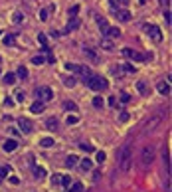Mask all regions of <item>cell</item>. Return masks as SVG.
<instances>
[{
  "mask_svg": "<svg viewBox=\"0 0 172 192\" xmlns=\"http://www.w3.org/2000/svg\"><path fill=\"white\" fill-rule=\"evenodd\" d=\"M79 167H81L83 170H91V167H93V162H91L89 158H83V161L79 162Z\"/></svg>",
  "mask_w": 172,
  "mask_h": 192,
  "instance_id": "obj_23",
  "label": "cell"
},
{
  "mask_svg": "<svg viewBox=\"0 0 172 192\" xmlns=\"http://www.w3.org/2000/svg\"><path fill=\"white\" fill-rule=\"evenodd\" d=\"M34 176H36V178H44V176H46V170L42 168V167H36V168H34Z\"/></svg>",
  "mask_w": 172,
  "mask_h": 192,
  "instance_id": "obj_24",
  "label": "cell"
},
{
  "mask_svg": "<svg viewBox=\"0 0 172 192\" xmlns=\"http://www.w3.org/2000/svg\"><path fill=\"white\" fill-rule=\"evenodd\" d=\"M38 40H40V42H42V44H44V46H46V42H48L46 34H38Z\"/></svg>",
  "mask_w": 172,
  "mask_h": 192,
  "instance_id": "obj_47",
  "label": "cell"
},
{
  "mask_svg": "<svg viewBox=\"0 0 172 192\" xmlns=\"http://www.w3.org/2000/svg\"><path fill=\"white\" fill-rule=\"evenodd\" d=\"M14 95H16V101H18V103H24V99H26V93L24 91H16Z\"/></svg>",
  "mask_w": 172,
  "mask_h": 192,
  "instance_id": "obj_36",
  "label": "cell"
},
{
  "mask_svg": "<svg viewBox=\"0 0 172 192\" xmlns=\"http://www.w3.org/2000/svg\"><path fill=\"white\" fill-rule=\"evenodd\" d=\"M63 109H67V111H75V109H77V105H75L73 101H63Z\"/></svg>",
  "mask_w": 172,
  "mask_h": 192,
  "instance_id": "obj_27",
  "label": "cell"
},
{
  "mask_svg": "<svg viewBox=\"0 0 172 192\" xmlns=\"http://www.w3.org/2000/svg\"><path fill=\"white\" fill-rule=\"evenodd\" d=\"M156 89H158L160 95H170V83L168 81H158Z\"/></svg>",
  "mask_w": 172,
  "mask_h": 192,
  "instance_id": "obj_11",
  "label": "cell"
},
{
  "mask_svg": "<svg viewBox=\"0 0 172 192\" xmlns=\"http://www.w3.org/2000/svg\"><path fill=\"white\" fill-rule=\"evenodd\" d=\"M164 20H166V24H170V12H168V10L164 12Z\"/></svg>",
  "mask_w": 172,
  "mask_h": 192,
  "instance_id": "obj_50",
  "label": "cell"
},
{
  "mask_svg": "<svg viewBox=\"0 0 172 192\" xmlns=\"http://www.w3.org/2000/svg\"><path fill=\"white\" fill-rule=\"evenodd\" d=\"M44 62H46L44 56H34V57H32V63H34V66H42Z\"/></svg>",
  "mask_w": 172,
  "mask_h": 192,
  "instance_id": "obj_28",
  "label": "cell"
},
{
  "mask_svg": "<svg viewBox=\"0 0 172 192\" xmlns=\"http://www.w3.org/2000/svg\"><path fill=\"white\" fill-rule=\"evenodd\" d=\"M117 103H119L117 97H109V105H111V107H117Z\"/></svg>",
  "mask_w": 172,
  "mask_h": 192,
  "instance_id": "obj_48",
  "label": "cell"
},
{
  "mask_svg": "<svg viewBox=\"0 0 172 192\" xmlns=\"http://www.w3.org/2000/svg\"><path fill=\"white\" fill-rule=\"evenodd\" d=\"M113 71H115L117 75H123V73H135L137 69H135V66H131V63H123L121 67H115Z\"/></svg>",
  "mask_w": 172,
  "mask_h": 192,
  "instance_id": "obj_9",
  "label": "cell"
},
{
  "mask_svg": "<svg viewBox=\"0 0 172 192\" xmlns=\"http://www.w3.org/2000/svg\"><path fill=\"white\" fill-rule=\"evenodd\" d=\"M40 145H42V147H53V139H52V137H44V139L40 141Z\"/></svg>",
  "mask_w": 172,
  "mask_h": 192,
  "instance_id": "obj_26",
  "label": "cell"
},
{
  "mask_svg": "<svg viewBox=\"0 0 172 192\" xmlns=\"http://www.w3.org/2000/svg\"><path fill=\"white\" fill-rule=\"evenodd\" d=\"M105 158H107V157H105V153H103V151H99L97 154H95V161H97L99 164H101V162H103V161H105Z\"/></svg>",
  "mask_w": 172,
  "mask_h": 192,
  "instance_id": "obj_39",
  "label": "cell"
},
{
  "mask_svg": "<svg viewBox=\"0 0 172 192\" xmlns=\"http://www.w3.org/2000/svg\"><path fill=\"white\" fill-rule=\"evenodd\" d=\"M129 2H131V0H111V4H113V6H117V8H119V6H127Z\"/></svg>",
  "mask_w": 172,
  "mask_h": 192,
  "instance_id": "obj_29",
  "label": "cell"
},
{
  "mask_svg": "<svg viewBox=\"0 0 172 192\" xmlns=\"http://www.w3.org/2000/svg\"><path fill=\"white\" fill-rule=\"evenodd\" d=\"M81 151H85V153H93V145H89V143H81Z\"/></svg>",
  "mask_w": 172,
  "mask_h": 192,
  "instance_id": "obj_40",
  "label": "cell"
},
{
  "mask_svg": "<svg viewBox=\"0 0 172 192\" xmlns=\"http://www.w3.org/2000/svg\"><path fill=\"white\" fill-rule=\"evenodd\" d=\"M101 48H103L105 52H113L115 50V44H113L111 38H101Z\"/></svg>",
  "mask_w": 172,
  "mask_h": 192,
  "instance_id": "obj_13",
  "label": "cell"
},
{
  "mask_svg": "<svg viewBox=\"0 0 172 192\" xmlns=\"http://www.w3.org/2000/svg\"><path fill=\"white\" fill-rule=\"evenodd\" d=\"M77 12H79V6H77V4L69 8V16H71V18H75V14H77Z\"/></svg>",
  "mask_w": 172,
  "mask_h": 192,
  "instance_id": "obj_44",
  "label": "cell"
},
{
  "mask_svg": "<svg viewBox=\"0 0 172 192\" xmlns=\"http://www.w3.org/2000/svg\"><path fill=\"white\" fill-rule=\"evenodd\" d=\"M119 101H121V103H129V101H131V95H129V93H121Z\"/></svg>",
  "mask_w": 172,
  "mask_h": 192,
  "instance_id": "obj_43",
  "label": "cell"
},
{
  "mask_svg": "<svg viewBox=\"0 0 172 192\" xmlns=\"http://www.w3.org/2000/svg\"><path fill=\"white\" fill-rule=\"evenodd\" d=\"M137 89H138V93H141V95H148L150 93L148 85L144 83V81H137Z\"/></svg>",
  "mask_w": 172,
  "mask_h": 192,
  "instance_id": "obj_16",
  "label": "cell"
},
{
  "mask_svg": "<svg viewBox=\"0 0 172 192\" xmlns=\"http://www.w3.org/2000/svg\"><path fill=\"white\" fill-rule=\"evenodd\" d=\"M10 172V167H2V168H0V182H2V180L4 178H6V174Z\"/></svg>",
  "mask_w": 172,
  "mask_h": 192,
  "instance_id": "obj_31",
  "label": "cell"
},
{
  "mask_svg": "<svg viewBox=\"0 0 172 192\" xmlns=\"http://www.w3.org/2000/svg\"><path fill=\"white\" fill-rule=\"evenodd\" d=\"M129 117H131V115H129L127 111H123V113L119 115V121H121V123H125V121H129Z\"/></svg>",
  "mask_w": 172,
  "mask_h": 192,
  "instance_id": "obj_45",
  "label": "cell"
},
{
  "mask_svg": "<svg viewBox=\"0 0 172 192\" xmlns=\"http://www.w3.org/2000/svg\"><path fill=\"white\" fill-rule=\"evenodd\" d=\"M30 111H32L34 115H40L42 111H44V101H40V99L34 101V103H32V107H30Z\"/></svg>",
  "mask_w": 172,
  "mask_h": 192,
  "instance_id": "obj_12",
  "label": "cell"
},
{
  "mask_svg": "<svg viewBox=\"0 0 172 192\" xmlns=\"http://www.w3.org/2000/svg\"><path fill=\"white\" fill-rule=\"evenodd\" d=\"M77 67H79L77 63H69V62L66 63V69H67V71H73V73H77Z\"/></svg>",
  "mask_w": 172,
  "mask_h": 192,
  "instance_id": "obj_34",
  "label": "cell"
},
{
  "mask_svg": "<svg viewBox=\"0 0 172 192\" xmlns=\"http://www.w3.org/2000/svg\"><path fill=\"white\" fill-rule=\"evenodd\" d=\"M69 192H85V190H83V184H81V182H75Z\"/></svg>",
  "mask_w": 172,
  "mask_h": 192,
  "instance_id": "obj_30",
  "label": "cell"
},
{
  "mask_svg": "<svg viewBox=\"0 0 172 192\" xmlns=\"http://www.w3.org/2000/svg\"><path fill=\"white\" fill-rule=\"evenodd\" d=\"M36 97L40 99V101H50L52 97H53V91L50 87H36Z\"/></svg>",
  "mask_w": 172,
  "mask_h": 192,
  "instance_id": "obj_6",
  "label": "cell"
},
{
  "mask_svg": "<svg viewBox=\"0 0 172 192\" xmlns=\"http://www.w3.org/2000/svg\"><path fill=\"white\" fill-rule=\"evenodd\" d=\"M67 125H75V123H77V121H79V117L77 115H67Z\"/></svg>",
  "mask_w": 172,
  "mask_h": 192,
  "instance_id": "obj_35",
  "label": "cell"
},
{
  "mask_svg": "<svg viewBox=\"0 0 172 192\" xmlns=\"http://www.w3.org/2000/svg\"><path fill=\"white\" fill-rule=\"evenodd\" d=\"M2 44H4V46H14V44H16V36H14V34H6V36L2 38Z\"/></svg>",
  "mask_w": 172,
  "mask_h": 192,
  "instance_id": "obj_17",
  "label": "cell"
},
{
  "mask_svg": "<svg viewBox=\"0 0 172 192\" xmlns=\"http://www.w3.org/2000/svg\"><path fill=\"white\" fill-rule=\"evenodd\" d=\"M131 161H133V153H131V145H125L119 153V170L121 172H129L131 168Z\"/></svg>",
  "mask_w": 172,
  "mask_h": 192,
  "instance_id": "obj_1",
  "label": "cell"
},
{
  "mask_svg": "<svg viewBox=\"0 0 172 192\" xmlns=\"http://www.w3.org/2000/svg\"><path fill=\"white\" fill-rule=\"evenodd\" d=\"M138 2H141V4H144V2H147V0H138Z\"/></svg>",
  "mask_w": 172,
  "mask_h": 192,
  "instance_id": "obj_51",
  "label": "cell"
},
{
  "mask_svg": "<svg viewBox=\"0 0 172 192\" xmlns=\"http://www.w3.org/2000/svg\"><path fill=\"white\" fill-rule=\"evenodd\" d=\"M105 36H109V38H119V36H121V30H119V28H111V26H109L107 32H105Z\"/></svg>",
  "mask_w": 172,
  "mask_h": 192,
  "instance_id": "obj_18",
  "label": "cell"
},
{
  "mask_svg": "<svg viewBox=\"0 0 172 192\" xmlns=\"http://www.w3.org/2000/svg\"><path fill=\"white\" fill-rule=\"evenodd\" d=\"M0 75H2V71H0Z\"/></svg>",
  "mask_w": 172,
  "mask_h": 192,
  "instance_id": "obj_52",
  "label": "cell"
},
{
  "mask_svg": "<svg viewBox=\"0 0 172 192\" xmlns=\"http://www.w3.org/2000/svg\"><path fill=\"white\" fill-rule=\"evenodd\" d=\"M52 184L53 186H60L61 184V176H60V174H53V176H52Z\"/></svg>",
  "mask_w": 172,
  "mask_h": 192,
  "instance_id": "obj_38",
  "label": "cell"
},
{
  "mask_svg": "<svg viewBox=\"0 0 172 192\" xmlns=\"http://www.w3.org/2000/svg\"><path fill=\"white\" fill-rule=\"evenodd\" d=\"M79 26H81V20L77 18V16H75V18H71L67 22V26H66V30H63V34H69V32H73V30H77Z\"/></svg>",
  "mask_w": 172,
  "mask_h": 192,
  "instance_id": "obj_10",
  "label": "cell"
},
{
  "mask_svg": "<svg viewBox=\"0 0 172 192\" xmlns=\"http://www.w3.org/2000/svg\"><path fill=\"white\" fill-rule=\"evenodd\" d=\"M16 73H6V75H4V81H6V85H14L16 83Z\"/></svg>",
  "mask_w": 172,
  "mask_h": 192,
  "instance_id": "obj_21",
  "label": "cell"
},
{
  "mask_svg": "<svg viewBox=\"0 0 172 192\" xmlns=\"http://www.w3.org/2000/svg\"><path fill=\"white\" fill-rule=\"evenodd\" d=\"M16 149H18V141H14V139H8V141L4 143V151L6 153H12Z\"/></svg>",
  "mask_w": 172,
  "mask_h": 192,
  "instance_id": "obj_15",
  "label": "cell"
},
{
  "mask_svg": "<svg viewBox=\"0 0 172 192\" xmlns=\"http://www.w3.org/2000/svg\"><path fill=\"white\" fill-rule=\"evenodd\" d=\"M154 157H156V149H154V145H147V147H143L141 161H143L144 167H148V164L154 161Z\"/></svg>",
  "mask_w": 172,
  "mask_h": 192,
  "instance_id": "obj_3",
  "label": "cell"
},
{
  "mask_svg": "<svg viewBox=\"0 0 172 192\" xmlns=\"http://www.w3.org/2000/svg\"><path fill=\"white\" fill-rule=\"evenodd\" d=\"M144 30H147V34H148L154 42H160V40H162V32H160L158 26H154V24H144Z\"/></svg>",
  "mask_w": 172,
  "mask_h": 192,
  "instance_id": "obj_5",
  "label": "cell"
},
{
  "mask_svg": "<svg viewBox=\"0 0 172 192\" xmlns=\"http://www.w3.org/2000/svg\"><path fill=\"white\" fill-rule=\"evenodd\" d=\"M83 54H85V56H87V57H89V60H93V62H95V60H97V57H95V54H93V52H91V50H89V48H83Z\"/></svg>",
  "mask_w": 172,
  "mask_h": 192,
  "instance_id": "obj_37",
  "label": "cell"
},
{
  "mask_svg": "<svg viewBox=\"0 0 172 192\" xmlns=\"http://www.w3.org/2000/svg\"><path fill=\"white\" fill-rule=\"evenodd\" d=\"M61 184L63 186H69V184H71V178H69V176H61Z\"/></svg>",
  "mask_w": 172,
  "mask_h": 192,
  "instance_id": "obj_46",
  "label": "cell"
},
{
  "mask_svg": "<svg viewBox=\"0 0 172 192\" xmlns=\"http://www.w3.org/2000/svg\"><path fill=\"white\" fill-rule=\"evenodd\" d=\"M123 56L131 57V60H135V62H144V60H147V56H144V54H138V52L131 50V48H123Z\"/></svg>",
  "mask_w": 172,
  "mask_h": 192,
  "instance_id": "obj_8",
  "label": "cell"
},
{
  "mask_svg": "<svg viewBox=\"0 0 172 192\" xmlns=\"http://www.w3.org/2000/svg\"><path fill=\"white\" fill-rule=\"evenodd\" d=\"M93 107H103V99H101V97H93Z\"/></svg>",
  "mask_w": 172,
  "mask_h": 192,
  "instance_id": "obj_42",
  "label": "cell"
},
{
  "mask_svg": "<svg viewBox=\"0 0 172 192\" xmlns=\"http://www.w3.org/2000/svg\"><path fill=\"white\" fill-rule=\"evenodd\" d=\"M12 20H14V24H20V22H24V14H22V12H16Z\"/></svg>",
  "mask_w": 172,
  "mask_h": 192,
  "instance_id": "obj_33",
  "label": "cell"
},
{
  "mask_svg": "<svg viewBox=\"0 0 172 192\" xmlns=\"http://www.w3.org/2000/svg\"><path fill=\"white\" fill-rule=\"evenodd\" d=\"M46 127H48L50 131H56V129H57V119H56V117H50V119H46Z\"/></svg>",
  "mask_w": 172,
  "mask_h": 192,
  "instance_id": "obj_19",
  "label": "cell"
},
{
  "mask_svg": "<svg viewBox=\"0 0 172 192\" xmlns=\"http://www.w3.org/2000/svg\"><path fill=\"white\" fill-rule=\"evenodd\" d=\"M48 18H50V10H48V8H44V10L40 12V20H42V22H46Z\"/></svg>",
  "mask_w": 172,
  "mask_h": 192,
  "instance_id": "obj_32",
  "label": "cell"
},
{
  "mask_svg": "<svg viewBox=\"0 0 172 192\" xmlns=\"http://www.w3.org/2000/svg\"><path fill=\"white\" fill-rule=\"evenodd\" d=\"M162 123V115H152L150 119L147 121V125H144V133H152V131H156L158 129V125Z\"/></svg>",
  "mask_w": 172,
  "mask_h": 192,
  "instance_id": "obj_4",
  "label": "cell"
},
{
  "mask_svg": "<svg viewBox=\"0 0 172 192\" xmlns=\"http://www.w3.org/2000/svg\"><path fill=\"white\" fill-rule=\"evenodd\" d=\"M18 127H20V133H24V135H30V133L34 131L32 121L26 119V117H20V119H18Z\"/></svg>",
  "mask_w": 172,
  "mask_h": 192,
  "instance_id": "obj_7",
  "label": "cell"
},
{
  "mask_svg": "<svg viewBox=\"0 0 172 192\" xmlns=\"http://www.w3.org/2000/svg\"><path fill=\"white\" fill-rule=\"evenodd\" d=\"M4 105H6V107H12V105H14V101L10 99V97H6V99H4Z\"/></svg>",
  "mask_w": 172,
  "mask_h": 192,
  "instance_id": "obj_49",
  "label": "cell"
},
{
  "mask_svg": "<svg viewBox=\"0 0 172 192\" xmlns=\"http://www.w3.org/2000/svg\"><path fill=\"white\" fill-rule=\"evenodd\" d=\"M97 22H99V30H101V34L105 36V32H107V28H109V24H107V20H105V18H99Z\"/></svg>",
  "mask_w": 172,
  "mask_h": 192,
  "instance_id": "obj_22",
  "label": "cell"
},
{
  "mask_svg": "<svg viewBox=\"0 0 172 192\" xmlns=\"http://www.w3.org/2000/svg\"><path fill=\"white\" fill-rule=\"evenodd\" d=\"M77 161H79V158L75 157V154H69V157L66 158V167L71 168V167H75V164H77Z\"/></svg>",
  "mask_w": 172,
  "mask_h": 192,
  "instance_id": "obj_20",
  "label": "cell"
},
{
  "mask_svg": "<svg viewBox=\"0 0 172 192\" xmlns=\"http://www.w3.org/2000/svg\"><path fill=\"white\" fill-rule=\"evenodd\" d=\"M63 85H66V87H73V85H75V77H67V79H63Z\"/></svg>",
  "mask_w": 172,
  "mask_h": 192,
  "instance_id": "obj_41",
  "label": "cell"
},
{
  "mask_svg": "<svg viewBox=\"0 0 172 192\" xmlns=\"http://www.w3.org/2000/svg\"><path fill=\"white\" fill-rule=\"evenodd\" d=\"M117 20L119 22H129L131 20V12L129 10H117Z\"/></svg>",
  "mask_w": 172,
  "mask_h": 192,
  "instance_id": "obj_14",
  "label": "cell"
},
{
  "mask_svg": "<svg viewBox=\"0 0 172 192\" xmlns=\"http://www.w3.org/2000/svg\"><path fill=\"white\" fill-rule=\"evenodd\" d=\"M16 77H20V79H26V77H28V69H26L24 66H20V67H18V75H16Z\"/></svg>",
  "mask_w": 172,
  "mask_h": 192,
  "instance_id": "obj_25",
  "label": "cell"
},
{
  "mask_svg": "<svg viewBox=\"0 0 172 192\" xmlns=\"http://www.w3.org/2000/svg\"><path fill=\"white\" fill-rule=\"evenodd\" d=\"M85 83H87V87H91L93 91H105V89L109 87V83H107L103 77H99V75H89L87 79H85Z\"/></svg>",
  "mask_w": 172,
  "mask_h": 192,
  "instance_id": "obj_2",
  "label": "cell"
}]
</instances>
